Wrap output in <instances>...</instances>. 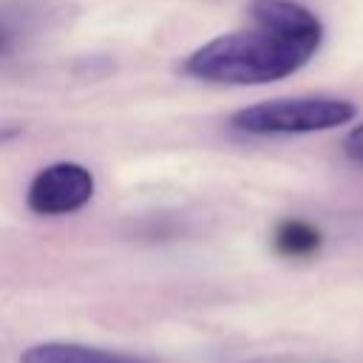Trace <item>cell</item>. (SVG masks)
<instances>
[{"label":"cell","mask_w":363,"mask_h":363,"mask_svg":"<svg viewBox=\"0 0 363 363\" xmlns=\"http://www.w3.org/2000/svg\"><path fill=\"white\" fill-rule=\"evenodd\" d=\"M309 51L255 26L252 31H230L213 37L184 60V71L204 82L221 85H267L284 79L309 62Z\"/></svg>","instance_id":"obj_1"},{"label":"cell","mask_w":363,"mask_h":363,"mask_svg":"<svg viewBox=\"0 0 363 363\" xmlns=\"http://www.w3.org/2000/svg\"><path fill=\"white\" fill-rule=\"evenodd\" d=\"M357 108L349 99L337 96H286L267 99L233 113V125L244 133L255 136H278V133H318L332 130L352 122Z\"/></svg>","instance_id":"obj_2"},{"label":"cell","mask_w":363,"mask_h":363,"mask_svg":"<svg viewBox=\"0 0 363 363\" xmlns=\"http://www.w3.org/2000/svg\"><path fill=\"white\" fill-rule=\"evenodd\" d=\"M94 187V176L85 164L54 162L31 179L26 201L37 216H68L91 201Z\"/></svg>","instance_id":"obj_3"},{"label":"cell","mask_w":363,"mask_h":363,"mask_svg":"<svg viewBox=\"0 0 363 363\" xmlns=\"http://www.w3.org/2000/svg\"><path fill=\"white\" fill-rule=\"evenodd\" d=\"M250 17L255 26L306 48L309 54L318 51L323 40V26L320 20L301 3L295 0H252L250 3Z\"/></svg>","instance_id":"obj_4"},{"label":"cell","mask_w":363,"mask_h":363,"mask_svg":"<svg viewBox=\"0 0 363 363\" xmlns=\"http://www.w3.org/2000/svg\"><path fill=\"white\" fill-rule=\"evenodd\" d=\"M20 363H145L130 354L108 352V349H94L85 343H62V340H48L28 346L20 354Z\"/></svg>","instance_id":"obj_5"},{"label":"cell","mask_w":363,"mask_h":363,"mask_svg":"<svg viewBox=\"0 0 363 363\" xmlns=\"http://www.w3.org/2000/svg\"><path fill=\"white\" fill-rule=\"evenodd\" d=\"M272 244L281 255L286 258H309L320 250L323 244V235L320 230H315L309 221H301V218H286L275 227V235H272Z\"/></svg>","instance_id":"obj_6"},{"label":"cell","mask_w":363,"mask_h":363,"mask_svg":"<svg viewBox=\"0 0 363 363\" xmlns=\"http://www.w3.org/2000/svg\"><path fill=\"white\" fill-rule=\"evenodd\" d=\"M343 153H346V159H352L354 164L363 167V122L354 125V128L346 133V139H343Z\"/></svg>","instance_id":"obj_7"},{"label":"cell","mask_w":363,"mask_h":363,"mask_svg":"<svg viewBox=\"0 0 363 363\" xmlns=\"http://www.w3.org/2000/svg\"><path fill=\"white\" fill-rule=\"evenodd\" d=\"M9 43H11V31L6 26H0V54L9 48Z\"/></svg>","instance_id":"obj_8"}]
</instances>
